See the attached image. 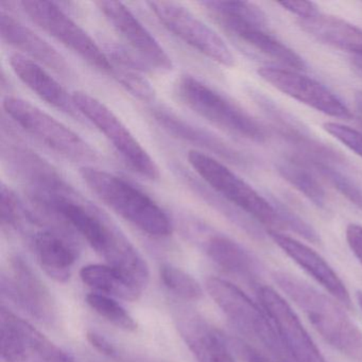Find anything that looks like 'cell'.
Here are the masks:
<instances>
[{"label":"cell","instance_id":"cell-1","mask_svg":"<svg viewBox=\"0 0 362 362\" xmlns=\"http://www.w3.org/2000/svg\"><path fill=\"white\" fill-rule=\"evenodd\" d=\"M33 203L73 228L109 266L141 290L149 283L147 262L120 228L84 199L49 164L41 165L23 181Z\"/></svg>","mask_w":362,"mask_h":362},{"label":"cell","instance_id":"cell-2","mask_svg":"<svg viewBox=\"0 0 362 362\" xmlns=\"http://www.w3.org/2000/svg\"><path fill=\"white\" fill-rule=\"evenodd\" d=\"M207 292L243 336L241 342L268 362H294L274 324L238 287L218 277L207 279Z\"/></svg>","mask_w":362,"mask_h":362},{"label":"cell","instance_id":"cell-3","mask_svg":"<svg viewBox=\"0 0 362 362\" xmlns=\"http://www.w3.org/2000/svg\"><path fill=\"white\" fill-rule=\"evenodd\" d=\"M273 279L326 342L349 359L362 362V332L338 304L293 275L275 272Z\"/></svg>","mask_w":362,"mask_h":362},{"label":"cell","instance_id":"cell-4","mask_svg":"<svg viewBox=\"0 0 362 362\" xmlns=\"http://www.w3.org/2000/svg\"><path fill=\"white\" fill-rule=\"evenodd\" d=\"M80 175L107 206L141 232L156 238L173 234V222L166 211L130 182L94 166L81 167Z\"/></svg>","mask_w":362,"mask_h":362},{"label":"cell","instance_id":"cell-5","mask_svg":"<svg viewBox=\"0 0 362 362\" xmlns=\"http://www.w3.org/2000/svg\"><path fill=\"white\" fill-rule=\"evenodd\" d=\"M188 163L194 173L222 200L269 228H286L274 203L260 196L245 180L223 163L199 150L188 152Z\"/></svg>","mask_w":362,"mask_h":362},{"label":"cell","instance_id":"cell-6","mask_svg":"<svg viewBox=\"0 0 362 362\" xmlns=\"http://www.w3.org/2000/svg\"><path fill=\"white\" fill-rule=\"evenodd\" d=\"M175 92L185 107L222 130L254 143L266 141V131L250 114L198 78L182 76Z\"/></svg>","mask_w":362,"mask_h":362},{"label":"cell","instance_id":"cell-7","mask_svg":"<svg viewBox=\"0 0 362 362\" xmlns=\"http://www.w3.org/2000/svg\"><path fill=\"white\" fill-rule=\"evenodd\" d=\"M3 107L27 134L67 160L82 163L84 166H92L99 160L98 152L88 141L29 101L7 96L4 98Z\"/></svg>","mask_w":362,"mask_h":362},{"label":"cell","instance_id":"cell-8","mask_svg":"<svg viewBox=\"0 0 362 362\" xmlns=\"http://www.w3.org/2000/svg\"><path fill=\"white\" fill-rule=\"evenodd\" d=\"M73 99L82 117L105 135L133 171L150 181L160 179V168L156 160L107 105L88 93L80 90L74 93Z\"/></svg>","mask_w":362,"mask_h":362},{"label":"cell","instance_id":"cell-9","mask_svg":"<svg viewBox=\"0 0 362 362\" xmlns=\"http://www.w3.org/2000/svg\"><path fill=\"white\" fill-rule=\"evenodd\" d=\"M21 6L24 13L54 40L75 52L97 71L110 77L113 76L114 66L107 52L57 4L25 0Z\"/></svg>","mask_w":362,"mask_h":362},{"label":"cell","instance_id":"cell-10","mask_svg":"<svg viewBox=\"0 0 362 362\" xmlns=\"http://www.w3.org/2000/svg\"><path fill=\"white\" fill-rule=\"evenodd\" d=\"M147 5L160 24L177 39L222 66H234L235 57L226 42L189 10L169 1H150Z\"/></svg>","mask_w":362,"mask_h":362},{"label":"cell","instance_id":"cell-11","mask_svg":"<svg viewBox=\"0 0 362 362\" xmlns=\"http://www.w3.org/2000/svg\"><path fill=\"white\" fill-rule=\"evenodd\" d=\"M1 356L7 362H75L71 355L5 307L0 311Z\"/></svg>","mask_w":362,"mask_h":362},{"label":"cell","instance_id":"cell-12","mask_svg":"<svg viewBox=\"0 0 362 362\" xmlns=\"http://www.w3.org/2000/svg\"><path fill=\"white\" fill-rule=\"evenodd\" d=\"M28 233L42 268L59 283H66L78 258L77 245L69 235L44 223L26 209L16 228Z\"/></svg>","mask_w":362,"mask_h":362},{"label":"cell","instance_id":"cell-13","mask_svg":"<svg viewBox=\"0 0 362 362\" xmlns=\"http://www.w3.org/2000/svg\"><path fill=\"white\" fill-rule=\"evenodd\" d=\"M258 75L267 83L298 103L321 112L330 117L349 119V107L326 86L293 69L285 67L262 66Z\"/></svg>","mask_w":362,"mask_h":362},{"label":"cell","instance_id":"cell-14","mask_svg":"<svg viewBox=\"0 0 362 362\" xmlns=\"http://www.w3.org/2000/svg\"><path fill=\"white\" fill-rule=\"evenodd\" d=\"M1 289L37 321L46 325L56 323L58 315L52 292L24 258L10 259L9 271L1 277Z\"/></svg>","mask_w":362,"mask_h":362},{"label":"cell","instance_id":"cell-15","mask_svg":"<svg viewBox=\"0 0 362 362\" xmlns=\"http://www.w3.org/2000/svg\"><path fill=\"white\" fill-rule=\"evenodd\" d=\"M97 6L141 63L160 73L173 71L171 57L129 8L118 1H100Z\"/></svg>","mask_w":362,"mask_h":362},{"label":"cell","instance_id":"cell-16","mask_svg":"<svg viewBox=\"0 0 362 362\" xmlns=\"http://www.w3.org/2000/svg\"><path fill=\"white\" fill-rule=\"evenodd\" d=\"M256 292L260 306L274 324L294 362H326L298 315L281 294L272 288L262 285Z\"/></svg>","mask_w":362,"mask_h":362},{"label":"cell","instance_id":"cell-17","mask_svg":"<svg viewBox=\"0 0 362 362\" xmlns=\"http://www.w3.org/2000/svg\"><path fill=\"white\" fill-rule=\"evenodd\" d=\"M201 6L219 23L222 27L233 35L245 42L247 45L266 54L269 58L277 61L287 69L293 71H304L306 69L305 61L294 50L281 43L266 30V27L254 24L238 16L211 7L209 1H203Z\"/></svg>","mask_w":362,"mask_h":362},{"label":"cell","instance_id":"cell-18","mask_svg":"<svg viewBox=\"0 0 362 362\" xmlns=\"http://www.w3.org/2000/svg\"><path fill=\"white\" fill-rule=\"evenodd\" d=\"M173 320L197 362H235L223 337L192 309L175 306Z\"/></svg>","mask_w":362,"mask_h":362},{"label":"cell","instance_id":"cell-19","mask_svg":"<svg viewBox=\"0 0 362 362\" xmlns=\"http://www.w3.org/2000/svg\"><path fill=\"white\" fill-rule=\"evenodd\" d=\"M0 35L3 41L20 50L23 56L39 63L42 66L47 67L63 78H73L74 71L71 65L54 46L4 11L0 18Z\"/></svg>","mask_w":362,"mask_h":362},{"label":"cell","instance_id":"cell-20","mask_svg":"<svg viewBox=\"0 0 362 362\" xmlns=\"http://www.w3.org/2000/svg\"><path fill=\"white\" fill-rule=\"evenodd\" d=\"M269 235L275 245L283 250L284 253L287 254L303 270L311 275V277L315 279L326 291L329 292L334 298L345 305L347 308H351V296L344 283L320 254L305 243L291 238L287 235L281 234L275 230H270Z\"/></svg>","mask_w":362,"mask_h":362},{"label":"cell","instance_id":"cell-21","mask_svg":"<svg viewBox=\"0 0 362 362\" xmlns=\"http://www.w3.org/2000/svg\"><path fill=\"white\" fill-rule=\"evenodd\" d=\"M10 65L18 79L37 97L65 115L81 120V114L76 107L73 95L67 90L39 63L21 54H12Z\"/></svg>","mask_w":362,"mask_h":362},{"label":"cell","instance_id":"cell-22","mask_svg":"<svg viewBox=\"0 0 362 362\" xmlns=\"http://www.w3.org/2000/svg\"><path fill=\"white\" fill-rule=\"evenodd\" d=\"M151 114L154 120L173 137L194 144L233 164H249V158L245 154L230 147L228 143L222 141L213 133L186 122L173 112L164 107H154L152 109Z\"/></svg>","mask_w":362,"mask_h":362},{"label":"cell","instance_id":"cell-23","mask_svg":"<svg viewBox=\"0 0 362 362\" xmlns=\"http://www.w3.org/2000/svg\"><path fill=\"white\" fill-rule=\"evenodd\" d=\"M251 95L258 107L266 114L267 117L272 120L281 134H283L288 141L304 149L309 156L311 154L313 162H343L342 158L337 152L320 143L298 119L275 105L270 98L259 92H251Z\"/></svg>","mask_w":362,"mask_h":362},{"label":"cell","instance_id":"cell-24","mask_svg":"<svg viewBox=\"0 0 362 362\" xmlns=\"http://www.w3.org/2000/svg\"><path fill=\"white\" fill-rule=\"evenodd\" d=\"M205 253L222 270L256 287L260 284L257 259L243 245L224 235H211L204 243Z\"/></svg>","mask_w":362,"mask_h":362},{"label":"cell","instance_id":"cell-25","mask_svg":"<svg viewBox=\"0 0 362 362\" xmlns=\"http://www.w3.org/2000/svg\"><path fill=\"white\" fill-rule=\"evenodd\" d=\"M300 24L317 41L362 59V29L359 27L321 12L300 21Z\"/></svg>","mask_w":362,"mask_h":362},{"label":"cell","instance_id":"cell-26","mask_svg":"<svg viewBox=\"0 0 362 362\" xmlns=\"http://www.w3.org/2000/svg\"><path fill=\"white\" fill-rule=\"evenodd\" d=\"M80 277L86 285L94 289L97 293L129 302L139 300L143 292L126 275L109 264H88L80 271Z\"/></svg>","mask_w":362,"mask_h":362},{"label":"cell","instance_id":"cell-27","mask_svg":"<svg viewBox=\"0 0 362 362\" xmlns=\"http://www.w3.org/2000/svg\"><path fill=\"white\" fill-rule=\"evenodd\" d=\"M105 52L114 66L112 78L139 100H153L156 90L141 74V61L133 58L120 46H109Z\"/></svg>","mask_w":362,"mask_h":362},{"label":"cell","instance_id":"cell-28","mask_svg":"<svg viewBox=\"0 0 362 362\" xmlns=\"http://www.w3.org/2000/svg\"><path fill=\"white\" fill-rule=\"evenodd\" d=\"M277 171L284 180L293 186L319 209L326 207V194L320 182L303 163L294 158L279 160Z\"/></svg>","mask_w":362,"mask_h":362},{"label":"cell","instance_id":"cell-29","mask_svg":"<svg viewBox=\"0 0 362 362\" xmlns=\"http://www.w3.org/2000/svg\"><path fill=\"white\" fill-rule=\"evenodd\" d=\"M86 300L95 313L116 327L129 332L137 329V323L132 315L111 296L93 292L86 296Z\"/></svg>","mask_w":362,"mask_h":362},{"label":"cell","instance_id":"cell-30","mask_svg":"<svg viewBox=\"0 0 362 362\" xmlns=\"http://www.w3.org/2000/svg\"><path fill=\"white\" fill-rule=\"evenodd\" d=\"M160 276L165 287L182 300L194 302L203 296L200 284L177 267L163 264L160 268Z\"/></svg>","mask_w":362,"mask_h":362},{"label":"cell","instance_id":"cell-31","mask_svg":"<svg viewBox=\"0 0 362 362\" xmlns=\"http://www.w3.org/2000/svg\"><path fill=\"white\" fill-rule=\"evenodd\" d=\"M317 173L325 177L332 187L336 188L349 202L362 209V187L353 177L334 166L332 163L313 162Z\"/></svg>","mask_w":362,"mask_h":362},{"label":"cell","instance_id":"cell-32","mask_svg":"<svg viewBox=\"0 0 362 362\" xmlns=\"http://www.w3.org/2000/svg\"><path fill=\"white\" fill-rule=\"evenodd\" d=\"M324 130L362 158V133L339 122H326Z\"/></svg>","mask_w":362,"mask_h":362},{"label":"cell","instance_id":"cell-33","mask_svg":"<svg viewBox=\"0 0 362 362\" xmlns=\"http://www.w3.org/2000/svg\"><path fill=\"white\" fill-rule=\"evenodd\" d=\"M279 6L290 13L298 16L300 21L307 20L320 13L317 6L310 1H285V3H279Z\"/></svg>","mask_w":362,"mask_h":362},{"label":"cell","instance_id":"cell-34","mask_svg":"<svg viewBox=\"0 0 362 362\" xmlns=\"http://www.w3.org/2000/svg\"><path fill=\"white\" fill-rule=\"evenodd\" d=\"M345 235L349 249L362 264V226L356 223L349 224Z\"/></svg>","mask_w":362,"mask_h":362},{"label":"cell","instance_id":"cell-35","mask_svg":"<svg viewBox=\"0 0 362 362\" xmlns=\"http://www.w3.org/2000/svg\"><path fill=\"white\" fill-rule=\"evenodd\" d=\"M88 340L90 341V344L100 351L103 355L107 357L111 358L113 354L115 353L117 347L110 342L105 337L101 336L100 334L96 332H88Z\"/></svg>","mask_w":362,"mask_h":362},{"label":"cell","instance_id":"cell-36","mask_svg":"<svg viewBox=\"0 0 362 362\" xmlns=\"http://www.w3.org/2000/svg\"><path fill=\"white\" fill-rule=\"evenodd\" d=\"M111 358L117 360L118 362H162L156 361V360L147 357H141V356L132 355V354L120 351L118 349H116L115 353L113 354Z\"/></svg>","mask_w":362,"mask_h":362},{"label":"cell","instance_id":"cell-37","mask_svg":"<svg viewBox=\"0 0 362 362\" xmlns=\"http://www.w3.org/2000/svg\"><path fill=\"white\" fill-rule=\"evenodd\" d=\"M237 345L239 346V351H240L241 356H243V359H245V362H268L266 360L262 359L260 356H258L257 354L252 351L249 347L245 346L243 343H241L240 341L237 342Z\"/></svg>","mask_w":362,"mask_h":362},{"label":"cell","instance_id":"cell-38","mask_svg":"<svg viewBox=\"0 0 362 362\" xmlns=\"http://www.w3.org/2000/svg\"><path fill=\"white\" fill-rule=\"evenodd\" d=\"M355 105L356 107H357L358 111H359V113L361 114L362 115V90L356 93Z\"/></svg>","mask_w":362,"mask_h":362},{"label":"cell","instance_id":"cell-39","mask_svg":"<svg viewBox=\"0 0 362 362\" xmlns=\"http://www.w3.org/2000/svg\"><path fill=\"white\" fill-rule=\"evenodd\" d=\"M354 66L356 67L358 71L362 75V59L361 58H355V61H354Z\"/></svg>","mask_w":362,"mask_h":362},{"label":"cell","instance_id":"cell-40","mask_svg":"<svg viewBox=\"0 0 362 362\" xmlns=\"http://www.w3.org/2000/svg\"><path fill=\"white\" fill-rule=\"evenodd\" d=\"M357 300L358 304H359L360 308H361L362 311V291L357 292Z\"/></svg>","mask_w":362,"mask_h":362}]
</instances>
